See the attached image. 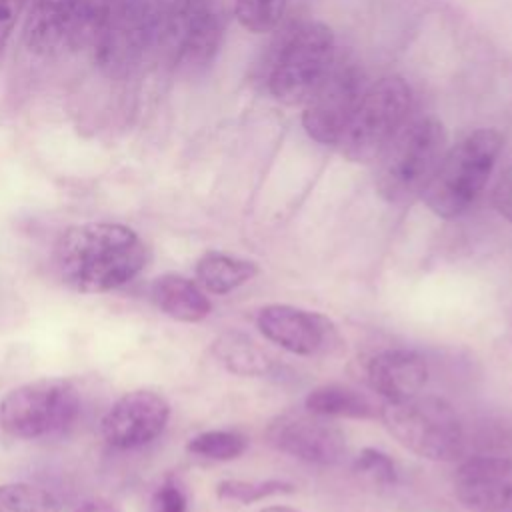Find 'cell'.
<instances>
[{
	"mask_svg": "<svg viewBox=\"0 0 512 512\" xmlns=\"http://www.w3.org/2000/svg\"><path fill=\"white\" fill-rule=\"evenodd\" d=\"M28 0H0V52L8 44L12 30Z\"/></svg>",
	"mask_w": 512,
	"mask_h": 512,
	"instance_id": "28",
	"label": "cell"
},
{
	"mask_svg": "<svg viewBox=\"0 0 512 512\" xmlns=\"http://www.w3.org/2000/svg\"><path fill=\"white\" fill-rule=\"evenodd\" d=\"M386 430L406 450L432 462H454L466 450V432L460 416L440 396H412L386 402L380 410Z\"/></svg>",
	"mask_w": 512,
	"mask_h": 512,
	"instance_id": "4",
	"label": "cell"
},
{
	"mask_svg": "<svg viewBox=\"0 0 512 512\" xmlns=\"http://www.w3.org/2000/svg\"><path fill=\"white\" fill-rule=\"evenodd\" d=\"M256 328L266 340L298 356L330 354L340 344V334L332 320L320 312L290 304H268L260 308Z\"/></svg>",
	"mask_w": 512,
	"mask_h": 512,
	"instance_id": "12",
	"label": "cell"
},
{
	"mask_svg": "<svg viewBox=\"0 0 512 512\" xmlns=\"http://www.w3.org/2000/svg\"><path fill=\"white\" fill-rule=\"evenodd\" d=\"M366 380L386 402H400L420 394L428 380V366L414 350H382L368 360Z\"/></svg>",
	"mask_w": 512,
	"mask_h": 512,
	"instance_id": "15",
	"label": "cell"
},
{
	"mask_svg": "<svg viewBox=\"0 0 512 512\" xmlns=\"http://www.w3.org/2000/svg\"><path fill=\"white\" fill-rule=\"evenodd\" d=\"M334 36L322 22H302L290 28L274 50L268 90L290 106L304 104L334 62Z\"/></svg>",
	"mask_w": 512,
	"mask_h": 512,
	"instance_id": "5",
	"label": "cell"
},
{
	"mask_svg": "<svg viewBox=\"0 0 512 512\" xmlns=\"http://www.w3.org/2000/svg\"><path fill=\"white\" fill-rule=\"evenodd\" d=\"M304 406L308 412L324 418H354L368 420L376 418V406L358 390L344 384H324L314 388Z\"/></svg>",
	"mask_w": 512,
	"mask_h": 512,
	"instance_id": "19",
	"label": "cell"
},
{
	"mask_svg": "<svg viewBox=\"0 0 512 512\" xmlns=\"http://www.w3.org/2000/svg\"><path fill=\"white\" fill-rule=\"evenodd\" d=\"M186 448L208 460H234L244 454L248 440L236 430H208L194 436Z\"/></svg>",
	"mask_w": 512,
	"mask_h": 512,
	"instance_id": "23",
	"label": "cell"
},
{
	"mask_svg": "<svg viewBox=\"0 0 512 512\" xmlns=\"http://www.w3.org/2000/svg\"><path fill=\"white\" fill-rule=\"evenodd\" d=\"M0 512H62V502L44 486L10 482L0 486Z\"/></svg>",
	"mask_w": 512,
	"mask_h": 512,
	"instance_id": "21",
	"label": "cell"
},
{
	"mask_svg": "<svg viewBox=\"0 0 512 512\" xmlns=\"http://www.w3.org/2000/svg\"><path fill=\"white\" fill-rule=\"evenodd\" d=\"M166 10L168 0H118L106 36L92 50L98 66L114 76L136 68L160 46Z\"/></svg>",
	"mask_w": 512,
	"mask_h": 512,
	"instance_id": "8",
	"label": "cell"
},
{
	"mask_svg": "<svg viewBox=\"0 0 512 512\" xmlns=\"http://www.w3.org/2000/svg\"><path fill=\"white\" fill-rule=\"evenodd\" d=\"M150 296L166 316L178 322H200L212 310V304L200 286L174 272L158 276L152 282Z\"/></svg>",
	"mask_w": 512,
	"mask_h": 512,
	"instance_id": "17",
	"label": "cell"
},
{
	"mask_svg": "<svg viewBox=\"0 0 512 512\" xmlns=\"http://www.w3.org/2000/svg\"><path fill=\"white\" fill-rule=\"evenodd\" d=\"M492 202H494V208L498 210V214L502 218H506L508 222H512V162L502 172V176L494 188Z\"/></svg>",
	"mask_w": 512,
	"mask_h": 512,
	"instance_id": "29",
	"label": "cell"
},
{
	"mask_svg": "<svg viewBox=\"0 0 512 512\" xmlns=\"http://www.w3.org/2000/svg\"><path fill=\"white\" fill-rule=\"evenodd\" d=\"M412 92L400 76H386L368 86L344 130L338 150L350 162H374L408 122Z\"/></svg>",
	"mask_w": 512,
	"mask_h": 512,
	"instance_id": "6",
	"label": "cell"
},
{
	"mask_svg": "<svg viewBox=\"0 0 512 512\" xmlns=\"http://www.w3.org/2000/svg\"><path fill=\"white\" fill-rule=\"evenodd\" d=\"M220 44V22L210 0L168 2L160 48L172 66H206Z\"/></svg>",
	"mask_w": 512,
	"mask_h": 512,
	"instance_id": "10",
	"label": "cell"
},
{
	"mask_svg": "<svg viewBox=\"0 0 512 512\" xmlns=\"http://www.w3.org/2000/svg\"><path fill=\"white\" fill-rule=\"evenodd\" d=\"M456 498L474 512H512V456H472L454 474Z\"/></svg>",
	"mask_w": 512,
	"mask_h": 512,
	"instance_id": "14",
	"label": "cell"
},
{
	"mask_svg": "<svg viewBox=\"0 0 512 512\" xmlns=\"http://www.w3.org/2000/svg\"><path fill=\"white\" fill-rule=\"evenodd\" d=\"M152 512H186V496L174 480H166L152 496Z\"/></svg>",
	"mask_w": 512,
	"mask_h": 512,
	"instance_id": "27",
	"label": "cell"
},
{
	"mask_svg": "<svg viewBox=\"0 0 512 512\" xmlns=\"http://www.w3.org/2000/svg\"><path fill=\"white\" fill-rule=\"evenodd\" d=\"M148 262L142 238L118 222L70 226L54 248L60 280L76 292L100 294L134 280Z\"/></svg>",
	"mask_w": 512,
	"mask_h": 512,
	"instance_id": "1",
	"label": "cell"
},
{
	"mask_svg": "<svg viewBox=\"0 0 512 512\" xmlns=\"http://www.w3.org/2000/svg\"><path fill=\"white\" fill-rule=\"evenodd\" d=\"M214 356L232 374L264 376L272 370V358L248 336L226 332L214 340Z\"/></svg>",
	"mask_w": 512,
	"mask_h": 512,
	"instance_id": "20",
	"label": "cell"
},
{
	"mask_svg": "<svg viewBox=\"0 0 512 512\" xmlns=\"http://www.w3.org/2000/svg\"><path fill=\"white\" fill-rule=\"evenodd\" d=\"M364 76L356 62L334 56L324 78L304 102V130L320 144L338 146L364 94Z\"/></svg>",
	"mask_w": 512,
	"mask_h": 512,
	"instance_id": "9",
	"label": "cell"
},
{
	"mask_svg": "<svg viewBox=\"0 0 512 512\" xmlns=\"http://www.w3.org/2000/svg\"><path fill=\"white\" fill-rule=\"evenodd\" d=\"M118 0H82L72 44H84L92 50L106 36Z\"/></svg>",
	"mask_w": 512,
	"mask_h": 512,
	"instance_id": "22",
	"label": "cell"
},
{
	"mask_svg": "<svg viewBox=\"0 0 512 512\" xmlns=\"http://www.w3.org/2000/svg\"><path fill=\"white\" fill-rule=\"evenodd\" d=\"M266 438L276 450L320 466L340 464L348 452L344 432L308 410L276 416L266 428Z\"/></svg>",
	"mask_w": 512,
	"mask_h": 512,
	"instance_id": "11",
	"label": "cell"
},
{
	"mask_svg": "<svg viewBox=\"0 0 512 512\" xmlns=\"http://www.w3.org/2000/svg\"><path fill=\"white\" fill-rule=\"evenodd\" d=\"M82 0H34L24 26L30 52L50 56L72 44Z\"/></svg>",
	"mask_w": 512,
	"mask_h": 512,
	"instance_id": "16",
	"label": "cell"
},
{
	"mask_svg": "<svg viewBox=\"0 0 512 512\" xmlns=\"http://www.w3.org/2000/svg\"><path fill=\"white\" fill-rule=\"evenodd\" d=\"M354 470L372 476L374 480L382 484H394L396 482V464L394 460L376 448H364L354 460Z\"/></svg>",
	"mask_w": 512,
	"mask_h": 512,
	"instance_id": "26",
	"label": "cell"
},
{
	"mask_svg": "<svg viewBox=\"0 0 512 512\" xmlns=\"http://www.w3.org/2000/svg\"><path fill=\"white\" fill-rule=\"evenodd\" d=\"M80 392L66 378H40L10 390L0 402V428L16 438H46L68 430L80 414Z\"/></svg>",
	"mask_w": 512,
	"mask_h": 512,
	"instance_id": "7",
	"label": "cell"
},
{
	"mask_svg": "<svg viewBox=\"0 0 512 512\" xmlns=\"http://www.w3.org/2000/svg\"><path fill=\"white\" fill-rule=\"evenodd\" d=\"M294 490V484L286 480H222L216 486L218 498L240 504L260 502L278 494H292Z\"/></svg>",
	"mask_w": 512,
	"mask_h": 512,
	"instance_id": "24",
	"label": "cell"
},
{
	"mask_svg": "<svg viewBox=\"0 0 512 512\" xmlns=\"http://www.w3.org/2000/svg\"><path fill=\"white\" fill-rule=\"evenodd\" d=\"M494 128L474 130L444 152L432 180L422 192L426 206L440 218H458L482 194L502 150Z\"/></svg>",
	"mask_w": 512,
	"mask_h": 512,
	"instance_id": "2",
	"label": "cell"
},
{
	"mask_svg": "<svg viewBox=\"0 0 512 512\" xmlns=\"http://www.w3.org/2000/svg\"><path fill=\"white\" fill-rule=\"evenodd\" d=\"M446 152V134L434 116L406 122L376 162V190L386 202L402 204L422 196Z\"/></svg>",
	"mask_w": 512,
	"mask_h": 512,
	"instance_id": "3",
	"label": "cell"
},
{
	"mask_svg": "<svg viewBox=\"0 0 512 512\" xmlns=\"http://www.w3.org/2000/svg\"><path fill=\"white\" fill-rule=\"evenodd\" d=\"M258 264L224 252H204L196 262L198 282L212 294H228L258 274Z\"/></svg>",
	"mask_w": 512,
	"mask_h": 512,
	"instance_id": "18",
	"label": "cell"
},
{
	"mask_svg": "<svg viewBox=\"0 0 512 512\" xmlns=\"http://www.w3.org/2000/svg\"><path fill=\"white\" fill-rule=\"evenodd\" d=\"M74 512H120V508L104 498H94V500H86L84 504H80Z\"/></svg>",
	"mask_w": 512,
	"mask_h": 512,
	"instance_id": "30",
	"label": "cell"
},
{
	"mask_svg": "<svg viewBox=\"0 0 512 512\" xmlns=\"http://www.w3.org/2000/svg\"><path fill=\"white\" fill-rule=\"evenodd\" d=\"M288 0H236V18L242 28L254 34L270 32L278 26Z\"/></svg>",
	"mask_w": 512,
	"mask_h": 512,
	"instance_id": "25",
	"label": "cell"
},
{
	"mask_svg": "<svg viewBox=\"0 0 512 512\" xmlns=\"http://www.w3.org/2000/svg\"><path fill=\"white\" fill-rule=\"evenodd\" d=\"M170 418L164 396L152 390H132L120 396L102 418L104 440L118 450H134L156 440Z\"/></svg>",
	"mask_w": 512,
	"mask_h": 512,
	"instance_id": "13",
	"label": "cell"
},
{
	"mask_svg": "<svg viewBox=\"0 0 512 512\" xmlns=\"http://www.w3.org/2000/svg\"><path fill=\"white\" fill-rule=\"evenodd\" d=\"M260 512H300V510L290 506H268V508H262Z\"/></svg>",
	"mask_w": 512,
	"mask_h": 512,
	"instance_id": "31",
	"label": "cell"
}]
</instances>
